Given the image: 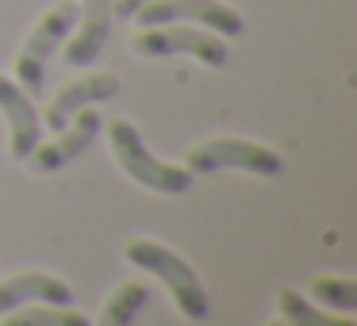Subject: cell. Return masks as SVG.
Returning a JSON list of instances; mask_svg holds the SVG:
<instances>
[{
	"label": "cell",
	"instance_id": "obj_1",
	"mask_svg": "<svg viewBox=\"0 0 357 326\" xmlns=\"http://www.w3.org/2000/svg\"><path fill=\"white\" fill-rule=\"evenodd\" d=\"M123 257L131 265H139L142 272H150V277L162 280L165 292L173 295V303H177V311L185 318H192V323L208 318V295H204V284L181 254H173L169 246H162V242L135 238V242L123 246Z\"/></svg>",
	"mask_w": 357,
	"mask_h": 326
},
{
	"label": "cell",
	"instance_id": "obj_2",
	"mask_svg": "<svg viewBox=\"0 0 357 326\" xmlns=\"http://www.w3.org/2000/svg\"><path fill=\"white\" fill-rule=\"evenodd\" d=\"M108 146H112V157L119 162V169H123L131 180H139L142 188H150V192L181 196V192H188V185H192V173L181 169V165L158 162V157L146 150V142H142L139 127L127 123V119H112Z\"/></svg>",
	"mask_w": 357,
	"mask_h": 326
},
{
	"label": "cell",
	"instance_id": "obj_3",
	"mask_svg": "<svg viewBox=\"0 0 357 326\" xmlns=\"http://www.w3.org/2000/svg\"><path fill=\"white\" fill-rule=\"evenodd\" d=\"M73 24H77V4H73V0H62V4H54L50 12H43L39 24L31 27L27 42L20 47V54H16V85L24 88L27 96L47 93L50 54L66 42V35L73 31Z\"/></svg>",
	"mask_w": 357,
	"mask_h": 326
},
{
	"label": "cell",
	"instance_id": "obj_4",
	"mask_svg": "<svg viewBox=\"0 0 357 326\" xmlns=\"http://www.w3.org/2000/svg\"><path fill=\"white\" fill-rule=\"evenodd\" d=\"M185 169L192 177L196 173H219V169H246V173H257V177H280L284 173V157L277 150L261 146V142L215 134V139H204L188 150Z\"/></svg>",
	"mask_w": 357,
	"mask_h": 326
},
{
	"label": "cell",
	"instance_id": "obj_5",
	"mask_svg": "<svg viewBox=\"0 0 357 326\" xmlns=\"http://www.w3.org/2000/svg\"><path fill=\"white\" fill-rule=\"evenodd\" d=\"M131 50L139 58H173V54H188L196 62L223 70L231 50H227L223 35L208 31V27H181V24H158L146 27L131 39Z\"/></svg>",
	"mask_w": 357,
	"mask_h": 326
},
{
	"label": "cell",
	"instance_id": "obj_6",
	"mask_svg": "<svg viewBox=\"0 0 357 326\" xmlns=\"http://www.w3.org/2000/svg\"><path fill=\"white\" fill-rule=\"evenodd\" d=\"M131 20L139 27L181 24V20H188V24H200L215 35H227V39H231V35H242V16L234 8H227V4H219V0H150V4H142Z\"/></svg>",
	"mask_w": 357,
	"mask_h": 326
},
{
	"label": "cell",
	"instance_id": "obj_7",
	"mask_svg": "<svg viewBox=\"0 0 357 326\" xmlns=\"http://www.w3.org/2000/svg\"><path fill=\"white\" fill-rule=\"evenodd\" d=\"M100 127H104L100 111L81 108L77 116L62 127V131H54V139H50V142L39 139V146L31 150V157H27V162H31L35 173H58L62 165H70L73 157H81L89 146H93L96 134H100Z\"/></svg>",
	"mask_w": 357,
	"mask_h": 326
},
{
	"label": "cell",
	"instance_id": "obj_8",
	"mask_svg": "<svg viewBox=\"0 0 357 326\" xmlns=\"http://www.w3.org/2000/svg\"><path fill=\"white\" fill-rule=\"evenodd\" d=\"M0 111H4V119H8V154H12V162H27L31 150L39 146V139H43V119H39V111H35L31 96H27L12 77H4V73H0Z\"/></svg>",
	"mask_w": 357,
	"mask_h": 326
},
{
	"label": "cell",
	"instance_id": "obj_9",
	"mask_svg": "<svg viewBox=\"0 0 357 326\" xmlns=\"http://www.w3.org/2000/svg\"><path fill=\"white\" fill-rule=\"evenodd\" d=\"M116 93H119V81L112 77V73H93V77L70 81V85H66L62 93L50 100V108H47V116H43V123H47L50 131H62V127L70 123V119L77 116L81 108H96V104L112 100Z\"/></svg>",
	"mask_w": 357,
	"mask_h": 326
},
{
	"label": "cell",
	"instance_id": "obj_10",
	"mask_svg": "<svg viewBox=\"0 0 357 326\" xmlns=\"http://www.w3.org/2000/svg\"><path fill=\"white\" fill-rule=\"evenodd\" d=\"M73 27H77V35L66 47V62L93 65L100 58V50L108 47V35H112V0H81Z\"/></svg>",
	"mask_w": 357,
	"mask_h": 326
},
{
	"label": "cell",
	"instance_id": "obj_11",
	"mask_svg": "<svg viewBox=\"0 0 357 326\" xmlns=\"http://www.w3.org/2000/svg\"><path fill=\"white\" fill-rule=\"evenodd\" d=\"M50 303V307H70L73 303V288L62 277L50 272H16V277L0 280V315H8L12 307L24 303Z\"/></svg>",
	"mask_w": 357,
	"mask_h": 326
},
{
	"label": "cell",
	"instance_id": "obj_12",
	"mask_svg": "<svg viewBox=\"0 0 357 326\" xmlns=\"http://www.w3.org/2000/svg\"><path fill=\"white\" fill-rule=\"evenodd\" d=\"M146 300H150L146 284H139V280H123V284L104 300L100 318H96L93 326H135V318H139V311L146 307Z\"/></svg>",
	"mask_w": 357,
	"mask_h": 326
},
{
	"label": "cell",
	"instance_id": "obj_13",
	"mask_svg": "<svg viewBox=\"0 0 357 326\" xmlns=\"http://www.w3.org/2000/svg\"><path fill=\"white\" fill-rule=\"evenodd\" d=\"M277 311L288 326H357L354 318H331L326 311L311 307L300 292L292 288H277Z\"/></svg>",
	"mask_w": 357,
	"mask_h": 326
},
{
	"label": "cell",
	"instance_id": "obj_14",
	"mask_svg": "<svg viewBox=\"0 0 357 326\" xmlns=\"http://www.w3.org/2000/svg\"><path fill=\"white\" fill-rule=\"evenodd\" d=\"M4 326H93V318L85 311H70V307H39V311L12 307Z\"/></svg>",
	"mask_w": 357,
	"mask_h": 326
},
{
	"label": "cell",
	"instance_id": "obj_15",
	"mask_svg": "<svg viewBox=\"0 0 357 326\" xmlns=\"http://www.w3.org/2000/svg\"><path fill=\"white\" fill-rule=\"evenodd\" d=\"M311 295L326 307L338 311H354L357 307V284L349 277H315L311 280Z\"/></svg>",
	"mask_w": 357,
	"mask_h": 326
},
{
	"label": "cell",
	"instance_id": "obj_16",
	"mask_svg": "<svg viewBox=\"0 0 357 326\" xmlns=\"http://www.w3.org/2000/svg\"><path fill=\"white\" fill-rule=\"evenodd\" d=\"M142 4H150V0H112V16H116V20H131Z\"/></svg>",
	"mask_w": 357,
	"mask_h": 326
},
{
	"label": "cell",
	"instance_id": "obj_17",
	"mask_svg": "<svg viewBox=\"0 0 357 326\" xmlns=\"http://www.w3.org/2000/svg\"><path fill=\"white\" fill-rule=\"evenodd\" d=\"M269 326H288V323H269Z\"/></svg>",
	"mask_w": 357,
	"mask_h": 326
}]
</instances>
